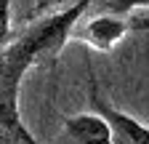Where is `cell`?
<instances>
[{"label":"cell","mask_w":149,"mask_h":144,"mask_svg":"<svg viewBox=\"0 0 149 144\" xmlns=\"http://www.w3.org/2000/svg\"><path fill=\"white\" fill-rule=\"evenodd\" d=\"M91 6H96V0H74L72 6L35 22L13 43H6L0 48V144L27 141L29 131L22 123V112H19L22 80L40 59L59 56L61 48L69 43L72 27Z\"/></svg>","instance_id":"6da1fadb"},{"label":"cell","mask_w":149,"mask_h":144,"mask_svg":"<svg viewBox=\"0 0 149 144\" xmlns=\"http://www.w3.org/2000/svg\"><path fill=\"white\" fill-rule=\"evenodd\" d=\"M139 22L128 19V13H83L69 32V43H83L93 51H112L128 32H133Z\"/></svg>","instance_id":"7a4b0ae2"},{"label":"cell","mask_w":149,"mask_h":144,"mask_svg":"<svg viewBox=\"0 0 149 144\" xmlns=\"http://www.w3.org/2000/svg\"><path fill=\"white\" fill-rule=\"evenodd\" d=\"M88 104L93 112H99L109 123L115 144H149V125L139 123L136 117H130V115L120 112L115 104H109L99 94V88L93 85V80H91V91H88Z\"/></svg>","instance_id":"3957f363"},{"label":"cell","mask_w":149,"mask_h":144,"mask_svg":"<svg viewBox=\"0 0 149 144\" xmlns=\"http://www.w3.org/2000/svg\"><path fill=\"white\" fill-rule=\"evenodd\" d=\"M59 144H115L109 123L99 112H80L64 117Z\"/></svg>","instance_id":"277c9868"},{"label":"cell","mask_w":149,"mask_h":144,"mask_svg":"<svg viewBox=\"0 0 149 144\" xmlns=\"http://www.w3.org/2000/svg\"><path fill=\"white\" fill-rule=\"evenodd\" d=\"M99 11L107 13H133L141 8H149V0H96Z\"/></svg>","instance_id":"5b68a950"},{"label":"cell","mask_w":149,"mask_h":144,"mask_svg":"<svg viewBox=\"0 0 149 144\" xmlns=\"http://www.w3.org/2000/svg\"><path fill=\"white\" fill-rule=\"evenodd\" d=\"M11 40V0H0V48Z\"/></svg>","instance_id":"8992f818"},{"label":"cell","mask_w":149,"mask_h":144,"mask_svg":"<svg viewBox=\"0 0 149 144\" xmlns=\"http://www.w3.org/2000/svg\"><path fill=\"white\" fill-rule=\"evenodd\" d=\"M59 3H67V0H40V8H45V6H59Z\"/></svg>","instance_id":"52a82bcc"},{"label":"cell","mask_w":149,"mask_h":144,"mask_svg":"<svg viewBox=\"0 0 149 144\" xmlns=\"http://www.w3.org/2000/svg\"><path fill=\"white\" fill-rule=\"evenodd\" d=\"M24 144H40V141H37V139H35V136H32V134H29V136H27V141H24Z\"/></svg>","instance_id":"ba28073f"}]
</instances>
